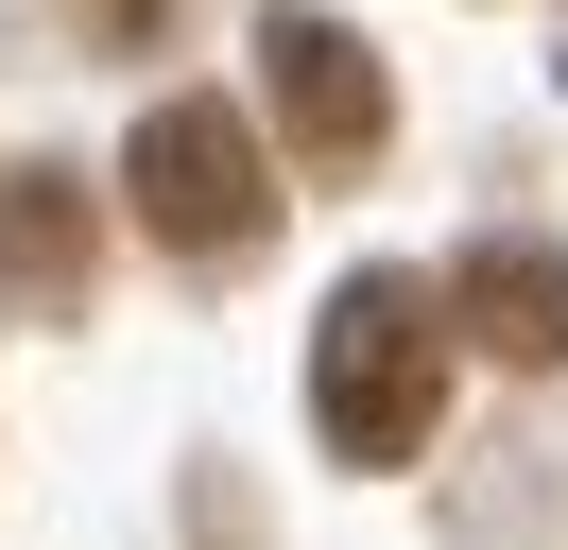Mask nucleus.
<instances>
[{"instance_id": "1", "label": "nucleus", "mask_w": 568, "mask_h": 550, "mask_svg": "<svg viewBox=\"0 0 568 550\" xmlns=\"http://www.w3.org/2000/svg\"><path fill=\"white\" fill-rule=\"evenodd\" d=\"M311 412L345 465H414L430 412H448V309H430V275H345L311 327Z\"/></svg>"}, {"instance_id": "2", "label": "nucleus", "mask_w": 568, "mask_h": 550, "mask_svg": "<svg viewBox=\"0 0 568 550\" xmlns=\"http://www.w3.org/2000/svg\"><path fill=\"white\" fill-rule=\"evenodd\" d=\"M121 206H139L173 258H258V224H276V155H258L242 103L173 86V103H139V138H121Z\"/></svg>"}, {"instance_id": "3", "label": "nucleus", "mask_w": 568, "mask_h": 550, "mask_svg": "<svg viewBox=\"0 0 568 550\" xmlns=\"http://www.w3.org/2000/svg\"><path fill=\"white\" fill-rule=\"evenodd\" d=\"M258 86H276V121H293L311 172H362L396 138V86H379V52H362L345 18H276V34H258Z\"/></svg>"}, {"instance_id": "4", "label": "nucleus", "mask_w": 568, "mask_h": 550, "mask_svg": "<svg viewBox=\"0 0 568 550\" xmlns=\"http://www.w3.org/2000/svg\"><path fill=\"white\" fill-rule=\"evenodd\" d=\"M430 309H448L483 361H517V378H551V361H568V258H551V241H483V258H465Z\"/></svg>"}, {"instance_id": "5", "label": "nucleus", "mask_w": 568, "mask_h": 550, "mask_svg": "<svg viewBox=\"0 0 568 550\" xmlns=\"http://www.w3.org/2000/svg\"><path fill=\"white\" fill-rule=\"evenodd\" d=\"M87 275H104V206H87V172H0V293L18 309H87Z\"/></svg>"}, {"instance_id": "6", "label": "nucleus", "mask_w": 568, "mask_h": 550, "mask_svg": "<svg viewBox=\"0 0 568 550\" xmlns=\"http://www.w3.org/2000/svg\"><path fill=\"white\" fill-rule=\"evenodd\" d=\"M173 18H190V0H70L87 52H173Z\"/></svg>"}]
</instances>
